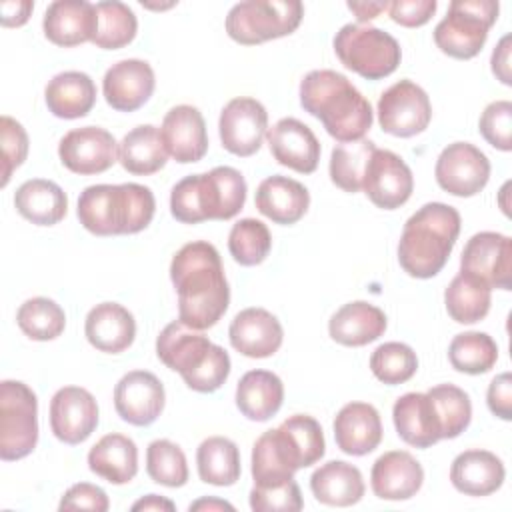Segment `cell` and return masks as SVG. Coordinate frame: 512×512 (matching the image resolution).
<instances>
[{"instance_id":"1","label":"cell","mask_w":512,"mask_h":512,"mask_svg":"<svg viewBox=\"0 0 512 512\" xmlns=\"http://www.w3.org/2000/svg\"><path fill=\"white\" fill-rule=\"evenodd\" d=\"M170 280L178 294V320L188 328H212L228 310L230 286L210 242L184 244L170 262Z\"/></svg>"},{"instance_id":"2","label":"cell","mask_w":512,"mask_h":512,"mask_svg":"<svg viewBox=\"0 0 512 512\" xmlns=\"http://www.w3.org/2000/svg\"><path fill=\"white\" fill-rule=\"evenodd\" d=\"M300 106L340 144L362 140L374 120L370 102L336 70L308 72L300 82Z\"/></svg>"},{"instance_id":"3","label":"cell","mask_w":512,"mask_h":512,"mask_svg":"<svg viewBox=\"0 0 512 512\" xmlns=\"http://www.w3.org/2000/svg\"><path fill=\"white\" fill-rule=\"evenodd\" d=\"M460 234V212L444 202H428L404 224L398 262L412 278L436 276L450 258Z\"/></svg>"},{"instance_id":"4","label":"cell","mask_w":512,"mask_h":512,"mask_svg":"<svg viewBox=\"0 0 512 512\" xmlns=\"http://www.w3.org/2000/svg\"><path fill=\"white\" fill-rule=\"evenodd\" d=\"M156 210L154 194L148 186L126 184H94L80 192L78 220L96 236L136 234L144 230Z\"/></svg>"},{"instance_id":"5","label":"cell","mask_w":512,"mask_h":512,"mask_svg":"<svg viewBox=\"0 0 512 512\" xmlns=\"http://www.w3.org/2000/svg\"><path fill=\"white\" fill-rule=\"evenodd\" d=\"M156 356L170 370L178 372L194 392H216L230 374L228 352L210 342L202 330L188 328L180 320L162 328L156 338Z\"/></svg>"},{"instance_id":"6","label":"cell","mask_w":512,"mask_h":512,"mask_svg":"<svg viewBox=\"0 0 512 512\" xmlns=\"http://www.w3.org/2000/svg\"><path fill=\"white\" fill-rule=\"evenodd\" d=\"M246 180L232 166L182 178L170 192V212L182 224L230 220L246 202Z\"/></svg>"},{"instance_id":"7","label":"cell","mask_w":512,"mask_h":512,"mask_svg":"<svg viewBox=\"0 0 512 512\" xmlns=\"http://www.w3.org/2000/svg\"><path fill=\"white\" fill-rule=\"evenodd\" d=\"M332 44L338 60L366 80L390 76L402 60L398 40L376 26L344 24Z\"/></svg>"},{"instance_id":"8","label":"cell","mask_w":512,"mask_h":512,"mask_svg":"<svg viewBox=\"0 0 512 512\" xmlns=\"http://www.w3.org/2000/svg\"><path fill=\"white\" fill-rule=\"evenodd\" d=\"M498 10L496 0H452L448 14L434 28L436 46L456 60L474 58L484 48Z\"/></svg>"},{"instance_id":"9","label":"cell","mask_w":512,"mask_h":512,"mask_svg":"<svg viewBox=\"0 0 512 512\" xmlns=\"http://www.w3.org/2000/svg\"><path fill=\"white\" fill-rule=\"evenodd\" d=\"M302 16L304 6L298 0H246L230 8L226 32L234 42L254 46L292 34Z\"/></svg>"},{"instance_id":"10","label":"cell","mask_w":512,"mask_h":512,"mask_svg":"<svg viewBox=\"0 0 512 512\" xmlns=\"http://www.w3.org/2000/svg\"><path fill=\"white\" fill-rule=\"evenodd\" d=\"M38 442V400L30 386L18 380L0 382V458H26Z\"/></svg>"},{"instance_id":"11","label":"cell","mask_w":512,"mask_h":512,"mask_svg":"<svg viewBox=\"0 0 512 512\" xmlns=\"http://www.w3.org/2000/svg\"><path fill=\"white\" fill-rule=\"evenodd\" d=\"M376 114L384 132L398 138H410L428 128L432 104L424 88L416 82L398 80L380 94Z\"/></svg>"},{"instance_id":"12","label":"cell","mask_w":512,"mask_h":512,"mask_svg":"<svg viewBox=\"0 0 512 512\" xmlns=\"http://www.w3.org/2000/svg\"><path fill=\"white\" fill-rule=\"evenodd\" d=\"M434 176L444 192L458 198H470L488 184L490 160L470 142H452L440 152Z\"/></svg>"},{"instance_id":"13","label":"cell","mask_w":512,"mask_h":512,"mask_svg":"<svg viewBox=\"0 0 512 512\" xmlns=\"http://www.w3.org/2000/svg\"><path fill=\"white\" fill-rule=\"evenodd\" d=\"M268 130V112L256 98H232L220 112L218 132L222 146L234 156H252L260 150Z\"/></svg>"},{"instance_id":"14","label":"cell","mask_w":512,"mask_h":512,"mask_svg":"<svg viewBox=\"0 0 512 512\" xmlns=\"http://www.w3.org/2000/svg\"><path fill=\"white\" fill-rule=\"evenodd\" d=\"M460 272H468L490 288H512V240L500 232L474 234L460 256Z\"/></svg>"},{"instance_id":"15","label":"cell","mask_w":512,"mask_h":512,"mask_svg":"<svg viewBox=\"0 0 512 512\" xmlns=\"http://www.w3.org/2000/svg\"><path fill=\"white\" fill-rule=\"evenodd\" d=\"M60 162L74 174H102L118 162L116 138L100 126H82L66 132L58 144Z\"/></svg>"},{"instance_id":"16","label":"cell","mask_w":512,"mask_h":512,"mask_svg":"<svg viewBox=\"0 0 512 512\" xmlns=\"http://www.w3.org/2000/svg\"><path fill=\"white\" fill-rule=\"evenodd\" d=\"M362 190L374 206L382 210H396L412 196L414 176L398 154L376 148L368 160Z\"/></svg>"},{"instance_id":"17","label":"cell","mask_w":512,"mask_h":512,"mask_svg":"<svg viewBox=\"0 0 512 512\" xmlns=\"http://www.w3.org/2000/svg\"><path fill=\"white\" fill-rule=\"evenodd\" d=\"M98 426L96 398L80 386H64L50 400L52 434L68 444H82Z\"/></svg>"},{"instance_id":"18","label":"cell","mask_w":512,"mask_h":512,"mask_svg":"<svg viewBox=\"0 0 512 512\" xmlns=\"http://www.w3.org/2000/svg\"><path fill=\"white\" fill-rule=\"evenodd\" d=\"M166 392L156 374L132 370L114 388V408L132 426H150L164 410Z\"/></svg>"},{"instance_id":"19","label":"cell","mask_w":512,"mask_h":512,"mask_svg":"<svg viewBox=\"0 0 512 512\" xmlns=\"http://www.w3.org/2000/svg\"><path fill=\"white\" fill-rule=\"evenodd\" d=\"M304 468L300 454L288 434L278 426L266 430L252 446V480L258 488L282 486L294 480L296 470Z\"/></svg>"},{"instance_id":"20","label":"cell","mask_w":512,"mask_h":512,"mask_svg":"<svg viewBox=\"0 0 512 512\" xmlns=\"http://www.w3.org/2000/svg\"><path fill=\"white\" fill-rule=\"evenodd\" d=\"M156 86L154 70L146 60L126 58L112 64L102 80V92L108 106L118 112H134L144 106Z\"/></svg>"},{"instance_id":"21","label":"cell","mask_w":512,"mask_h":512,"mask_svg":"<svg viewBox=\"0 0 512 512\" xmlns=\"http://www.w3.org/2000/svg\"><path fill=\"white\" fill-rule=\"evenodd\" d=\"M266 142L274 160L294 172L312 174L320 160V142L304 122L282 118L266 130Z\"/></svg>"},{"instance_id":"22","label":"cell","mask_w":512,"mask_h":512,"mask_svg":"<svg viewBox=\"0 0 512 512\" xmlns=\"http://www.w3.org/2000/svg\"><path fill=\"white\" fill-rule=\"evenodd\" d=\"M160 136L168 156L180 164L198 162L208 150L206 122L196 106L178 104L170 108L162 120Z\"/></svg>"},{"instance_id":"23","label":"cell","mask_w":512,"mask_h":512,"mask_svg":"<svg viewBox=\"0 0 512 512\" xmlns=\"http://www.w3.org/2000/svg\"><path fill=\"white\" fill-rule=\"evenodd\" d=\"M234 350L248 358H268L278 352L284 340L280 320L264 308L240 310L228 328Z\"/></svg>"},{"instance_id":"24","label":"cell","mask_w":512,"mask_h":512,"mask_svg":"<svg viewBox=\"0 0 512 512\" xmlns=\"http://www.w3.org/2000/svg\"><path fill=\"white\" fill-rule=\"evenodd\" d=\"M98 26L96 6L86 0H56L42 20L44 36L62 48L92 42Z\"/></svg>"},{"instance_id":"25","label":"cell","mask_w":512,"mask_h":512,"mask_svg":"<svg viewBox=\"0 0 512 512\" xmlns=\"http://www.w3.org/2000/svg\"><path fill=\"white\" fill-rule=\"evenodd\" d=\"M424 470L406 450H390L376 458L370 472L372 492L380 500H408L422 488Z\"/></svg>"},{"instance_id":"26","label":"cell","mask_w":512,"mask_h":512,"mask_svg":"<svg viewBox=\"0 0 512 512\" xmlns=\"http://www.w3.org/2000/svg\"><path fill=\"white\" fill-rule=\"evenodd\" d=\"M336 446L350 456H364L382 442V420L368 402H348L334 418Z\"/></svg>"},{"instance_id":"27","label":"cell","mask_w":512,"mask_h":512,"mask_svg":"<svg viewBox=\"0 0 512 512\" xmlns=\"http://www.w3.org/2000/svg\"><path fill=\"white\" fill-rule=\"evenodd\" d=\"M398 436L414 448H430L442 440V428L434 404L426 392H406L392 406Z\"/></svg>"},{"instance_id":"28","label":"cell","mask_w":512,"mask_h":512,"mask_svg":"<svg viewBox=\"0 0 512 512\" xmlns=\"http://www.w3.org/2000/svg\"><path fill=\"white\" fill-rule=\"evenodd\" d=\"M254 204L258 212L270 218L274 224H296L310 206L308 188L288 176H268L256 188Z\"/></svg>"},{"instance_id":"29","label":"cell","mask_w":512,"mask_h":512,"mask_svg":"<svg viewBox=\"0 0 512 512\" xmlns=\"http://www.w3.org/2000/svg\"><path fill=\"white\" fill-rule=\"evenodd\" d=\"M84 334L96 350L120 354L134 342L136 320L122 304L100 302L86 314Z\"/></svg>"},{"instance_id":"30","label":"cell","mask_w":512,"mask_h":512,"mask_svg":"<svg viewBox=\"0 0 512 512\" xmlns=\"http://www.w3.org/2000/svg\"><path fill=\"white\" fill-rule=\"evenodd\" d=\"M506 478L502 460L488 450H464L450 466L452 486L466 496L494 494Z\"/></svg>"},{"instance_id":"31","label":"cell","mask_w":512,"mask_h":512,"mask_svg":"<svg viewBox=\"0 0 512 512\" xmlns=\"http://www.w3.org/2000/svg\"><path fill=\"white\" fill-rule=\"evenodd\" d=\"M386 324V314L378 306L356 300L344 304L332 314L328 332L334 342L356 348L378 340L386 332Z\"/></svg>"},{"instance_id":"32","label":"cell","mask_w":512,"mask_h":512,"mask_svg":"<svg viewBox=\"0 0 512 512\" xmlns=\"http://www.w3.org/2000/svg\"><path fill=\"white\" fill-rule=\"evenodd\" d=\"M310 490L320 504L346 508L362 500L366 486L356 466L344 460H330L312 472Z\"/></svg>"},{"instance_id":"33","label":"cell","mask_w":512,"mask_h":512,"mask_svg":"<svg viewBox=\"0 0 512 512\" xmlns=\"http://www.w3.org/2000/svg\"><path fill=\"white\" fill-rule=\"evenodd\" d=\"M44 100L56 118H82L96 104V84L86 72L66 70L46 84Z\"/></svg>"},{"instance_id":"34","label":"cell","mask_w":512,"mask_h":512,"mask_svg":"<svg viewBox=\"0 0 512 512\" xmlns=\"http://www.w3.org/2000/svg\"><path fill=\"white\" fill-rule=\"evenodd\" d=\"M88 468L110 484H128L138 472L136 442L118 432L102 436L88 452Z\"/></svg>"},{"instance_id":"35","label":"cell","mask_w":512,"mask_h":512,"mask_svg":"<svg viewBox=\"0 0 512 512\" xmlns=\"http://www.w3.org/2000/svg\"><path fill=\"white\" fill-rule=\"evenodd\" d=\"M14 206L28 222L36 226H54L68 212V196L56 182L32 178L18 186Z\"/></svg>"},{"instance_id":"36","label":"cell","mask_w":512,"mask_h":512,"mask_svg":"<svg viewBox=\"0 0 512 512\" xmlns=\"http://www.w3.org/2000/svg\"><path fill=\"white\" fill-rule=\"evenodd\" d=\"M284 384L270 370H250L236 386V406L252 422L270 420L282 406Z\"/></svg>"},{"instance_id":"37","label":"cell","mask_w":512,"mask_h":512,"mask_svg":"<svg viewBox=\"0 0 512 512\" xmlns=\"http://www.w3.org/2000/svg\"><path fill=\"white\" fill-rule=\"evenodd\" d=\"M168 152L160 130L152 124L132 128L118 144V162L122 168L136 176H148L164 168Z\"/></svg>"},{"instance_id":"38","label":"cell","mask_w":512,"mask_h":512,"mask_svg":"<svg viewBox=\"0 0 512 512\" xmlns=\"http://www.w3.org/2000/svg\"><path fill=\"white\" fill-rule=\"evenodd\" d=\"M490 302L492 288L468 272H458L444 290L448 316L458 324L480 322L488 314Z\"/></svg>"},{"instance_id":"39","label":"cell","mask_w":512,"mask_h":512,"mask_svg":"<svg viewBox=\"0 0 512 512\" xmlns=\"http://www.w3.org/2000/svg\"><path fill=\"white\" fill-rule=\"evenodd\" d=\"M196 466L202 482L232 486L240 478V450L224 436H210L196 450Z\"/></svg>"},{"instance_id":"40","label":"cell","mask_w":512,"mask_h":512,"mask_svg":"<svg viewBox=\"0 0 512 512\" xmlns=\"http://www.w3.org/2000/svg\"><path fill=\"white\" fill-rule=\"evenodd\" d=\"M374 150H376V144L368 138L342 142L334 146L330 154V166H328L330 180L344 192H350V194L360 192L364 172Z\"/></svg>"},{"instance_id":"41","label":"cell","mask_w":512,"mask_h":512,"mask_svg":"<svg viewBox=\"0 0 512 512\" xmlns=\"http://www.w3.org/2000/svg\"><path fill=\"white\" fill-rule=\"evenodd\" d=\"M94 6L98 26L92 44L104 50H118L128 46L138 32V20L132 8L118 0H104Z\"/></svg>"},{"instance_id":"42","label":"cell","mask_w":512,"mask_h":512,"mask_svg":"<svg viewBox=\"0 0 512 512\" xmlns=\"http://www.w3.org/2000/svg\"><path fill=\"white\" fill-rule=\"evenodd\" d=\"M448 360L454 370L464 374H484L498 360V346L486 332L456 334L448 346Z\"/></svg>"},{"instance_id":"43","label":"cell","mask_w":512,"mask_h":512,"mask_svg":"<svg viewBox=\"0 0 512 512\" xmlns=\"http://www.w3.org/2000/svg\"><path fill=\"white\" fill-rule=\"evenodd\" d=\"M16 324L18 328L30 338L38 342L54 340L64 332L66 326V314L50 298L36 296L28 298L16 312Z\"/></svg>"},{"instance_id":"44","label":"cell","mask_w":512,"mask_h":512,"mask_svg":"<svg viewBox=\"0 0 512 512\" xmlns=\"http://www.w3.org/2000/svg\"><path fill=\"white\" fill-rule=\"evenodd\" d=\"M426 394L430 396V400L434 404V410L438 414L440 428H442V438L450 440V438L460 436L472 420L470 396L454 384L432 386Z\"/></svg>"},{"instance_id":"45","label":"cell","mask_w":512,"mask_h":512,"mask_svg":"<svg viewBox=\"0 0 512 512\" xmlns=\"http://www.w3.org/2000/svg\"><path fill=\"white\" fill-rule=\"evenodd\" d=\"M272 236L264 222L256 218L238 220L228 234V250L240 266H256L266 260Z\"/></svg>"},{"instance_id":"46","label":"cell","mask_w":512,"mask_h":512,"mask_svg":"<svg viewBox=\"0 0 512 512\" xmlns=\"http://www.w3.org/2000/svg\"><path fill=\"white\" fill-rule=\"evenodd\" d=\"M146 472L162 486L180 488L188 482V462L182 448L166 438L154 440L146 448Z\"/></svg>"},{"instance_id":"47","label":"cell","mask_w":512,"mask_h":512,"mask_svg":"<svg viewBox=\"0 0 512 512\" xmlns=\"http://www.w3.org/2000/svg\"><path fill=\"white\" fill-rule=\"evenodd\" d=\"M370 370L380 382L388 386L404 384L416 374L418 356L404 342H384L372 352Z\"/></svg>"},{"instance_id":"48","label":"cell","mask_w":512,"mask_h":512,"mask_svg":"<svg viewBox=\"0 0 512 512\" xmlns=\"http://www.w3.org/2000/svg\"><path fill=\"white\" fill-rule=\"evenodd\" d=\"M478 128L490 146L502 152H510L512 150V102L510 100L490 102L480 116Z\"/></svg>"},{"instance_id":"49","label":"cell","mask_w":512,"mask_h":512,"mask_svg":"<svg viewBox=\"0 0 512 512\" xmlns=\"http://www.w3.org/2000/svg\"><path fill=\"white\" fill-rule=\"evenodd\" d=\"M0 136H2V182L6 186L12 172L22 166L28 156V134L24 126L12 116L0 118Z\"/></svg>"},{"instance_id":"50","label":"cell","mask_w":512,"mask_h":512,"mask_svg":"<svg viewBox=\"0 0 512 512\" xmlns=\"http://www.w3.org/2000/svg\"><path fill=\"white\" fill-rule=\"evenodd\" d=\"M304 500L296 480H290L282 486L250 490V508L254 512H298L302 510Z\"/></svg>"},{"instance_id":"51","label":"cell","mask_w":512,"mask_h":512,"mask_svg":"<svg viewBox=\"0 0 512 512\" xmlns=\"http://www.w3.org/2000/svg\"><path fill=\"white\" fill-rule=\"evenodd\" d=\"M110 508V500L106 492L90 482H78L70 486L64 496L60 498L58 510H94V512H106Z\"/></svg>"},{"instance_id":"52","label":"cell","mask_w":512,"mask_h":512,"mask_svg":"<svg viewBox=\"0 0 512 512\" xmlns=\"http://www.w3.org/2000/svg\"><path fill=\"white\" fill-rule=\"evenodd\" d=\"M436 6V0H394L388 4V14L396 24L416 28L432 18Z\"/></svg>"},{"instance_id":"53","label":"cell","mask_w":512,"mask_h":512,"mask_svg":"<svg viewBox=\"0 0 512 512\" xmlns=\"http://www.w3.org/2000/svg\"><path fill=\"white\" fill-rule=\"evenodd\" d=\"M486 402L490 412L500 420H512V376L510 372H502L496 378H492Z\"/></svg>"},{"instance_id":"54","label":"cell","mask_w":512,"mask_h":512,"mask_svg":"<svg viewBox=\"0 0 512 512\" xmlns=\"http://www.w3.org/2000/svg\"><path fill=\"white\" fill-rule=\"evenodd\" d=\"M510 42H512V36H510V34L502 36L500 42L496 44L494 52H492V58H490L494 76H496L502 84H506V86L512 84V72H510V48H512V46H510Z\"/></svg>"},{"instance_id":"55","label":"cell","mask_w":512,"mask_h":512,"mask_svg":"<svg viewBox=\"0 0 512 512\" xmlns=\"http://www.w3.org/2000/svg\"><path fill=\"white\" fill-rule=\"evenodd\" d=\"M2 26L14 28L28 22L30 12L34 10V2L30 0H16V2H2Z\"/></svg>"},{"instance_id":"56","label":"cell","mask_w":512,"mask_h":512,"mask_svg":"<svg viewBox=\"0 0 512 512\" xmlns=\"http://www.w3.org/2000/svg\"><path fill=\"white\" fill-rule=\"evenodd\" d=\"M388 4L390 2H348V10H352L360 22H368L388 10Z\"/></svg>"},{"instance_id":"57","label":"cell","mask_w":512,"mask_h":512,"mask_svg":"<svg viewBox=\"0 0 512 512\" xmlns=\"http://www.w3.org/2000/svg\"><path fill=\"white\" fill-rule=\"evenodd\" d=\"M132 510L134 512L136 510H166V512H172V510H176V504L172 500H168V498L158 496V494H148V496L136 500L132 504Z\"/></svg>"},{"instance_id":"58","label":"cell","mask_w":512,"mask_h":512,"mask_svg":"<svg viewBox=\"0 0 512 512\" xmlns=\"http://www.w3.org/2000/svg\"><path fill=\"white\" fill-rule=\"evenodd\" d=\"M190 510H234L232 504L220 500V498H200L188 506Z\"/></svg>"}]
</instances>
